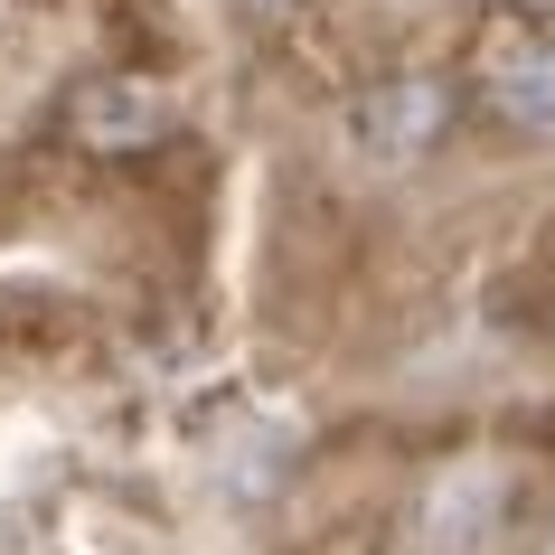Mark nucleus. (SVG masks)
Here are the masks:
<instances>
[{
    "label": "nucleus",
    "instance_id": "obj_1",
    "mask_svg": "<svg viewBox=\"0 0 555 555\" xmlns=\"http://www.w3.org/2000/svg\"><path fill=\"white\" fill-rule=\"evenodd\" d=\"M470 94L518 142H555V20H527V10L480 20L470 29Z\"/></svg>",
    "mask_w": 555,
    "mask_h": 555
},
{
    "label": "nucleus",
    "instance_id": "obj_2",
    "mask_svg": "<svg viewBox=\"0 0 555 555\" xmlns=\"http://www.w3.org/2000/svg\"><path fill=\"white\" fill-rule=\"evenodd\" d=\"M442 132H452V86L442 76H377V86H358L349 104V151L358 160H377V170H405V160H434Z\"/></svg>",
    "mask_w": 555,
    "mask_h": 555
},
{
    "label": "nucleus",
    "instance_id": "obj_3",
    "mask_svg": "<svg viewBox=\"0 0 555 555\" xmlns=\"http://www.w3.org/2000/svg\"><path fill=\"white\" fill-rule=\"evenodd\" d=\"M508 508H518V480L499 462H462L434 499H424V546L434 555H490L499 537H508Z\"/></svg>",
    "mask_w": 555,
    "mask_h": 555
},
{
    "label": "nucleus",
    "instance_id": "obj_4",
    "mask_svg": "<svg viewBox=\"0 0 555 555\" xmlns=\"http://www.w3.org/2000/svg\"><path fill=\"white\" fill-rule=\"evenodd\" d=\"M66 132H76L94 160H132V151H151L170 132V104H160L142 76H94V86H76V104H66Z\"/></svg>",
    "mask_w": 555,
    "mask_h": 555
},
{
    "label": "nucleus",
    "instance_id": "obj_5",
    "mask_svg": "<svg viewBox=\"0 0 555 555\" xmlns=\"http://www.w3.org/2000/svg\"><path fill=\"white\" fill-rule=\"evenodd\" d=\"M311 555H386V537H377V527H349V537H321Z\"/></svg>",
    "mask_w": 555,
    "mask_h": 555
},
{
    "label": "nucleus",
    "instance_id": "obj_6",
    "mask_svg": "<svg viewBox=\"0 0 555 555\" xmlns=\"http://www.w3.org/2000/svg\"><path fill=\"white\" fill-rule=\"evenodd\" d=\"M235 10H245V20H273V29H283V20H301L311 0H235Z\"/></svg>",
    "mask_w": 555,
    "mask_h": 555
},
{
    "label": "nucleus",
    "instance_id": "obj_7",
    "mask_svg": "<svg viewBox=\"0 0 555 555\" xmlns=\"http://www.w3.org/2000/svg\"><path fill=\"white\" fill-rule=\"evenodd\" d=\"M537 10H555V0H527V20H537Z\"/></svg>",
    "mask_w": 555,
    "mask_h": 555
},
{
    "label": "nucleus",
    "instance_id": "obj_8",
    "mask_svg": "<svg viewBox=\"0 0 555 555\" xmlns=\"http://www.w3.org/2000/svg\"><path fill=\"white\" fill-rule=\"evenodd\" d=\"M0 20H10V0H0Z\"/></svg>",
    "mask_w": 555,
    "mask_h": 555
},
{
    "label": "nucleus",
    "instance_id": "obj_9",
    "mask_svg": "<svg viewBox=\"0 0 555 555\" xmlns=\"http://www.w3.org/2000/svg\"><path fill=\"white\" fill-rule=\"evenodd\" d=\"M546 555H555V537H546Z\"/></svg>",
    "mask_w": 555,
    "mask_h": 555
}]
</instances>
